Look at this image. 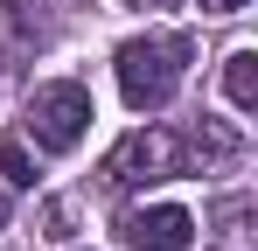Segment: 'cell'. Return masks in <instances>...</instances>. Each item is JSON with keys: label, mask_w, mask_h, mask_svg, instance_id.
Returning <instances> with one entry per match:
<instances>
[{"label": "cell", "mask_w": 258, "mask_h": 251, "mask_svg": "<svg viewBox=\"0 0 258 251\" xmlns=\"http://www.w3.org/2000/svg\"><path fill=\"white\" fill-rule=\"evenodd\" d=\"M105 189H140V181H168V174H181V140L174 133H161V126H140V133H126L112 154H105Z\"/></svg>", "instance_id": "obj_2"}, {"label": "cell", "mask_w": 258, "mask_h": 251, "mask_svg": "<svg viewBox=\"0 0 258 251\" xmlns=\"http://www.w3.org/2000/svg\"><path fill=\"white\" fill-rule=\"evenodd\" d=\"M188 35H133L119 49V91L133 112H168V98L188 77Z\"/></svg>", "instance_id": "obj_1"}, {"label": "cell", "mask_w": 258, "mask_h": 251, "mask_svg": "<svg viewBox=\"0 0 258 251\" xmlns=\"http://www.w3.org/2000/svg\"><path fill=\"white\" fill-rule=\"evenodd\" d=\"M0 174H7L14 189H35V161H28L21 140H0Z\"/></svg>", "instance_id": "obj_8"}, {"label": "cell", "mask_w": 258, "mask_h": 251, "mask_svg": "<svg viewBox=\"0 0 258 251\" xmlns=\"http://www.w3.org/2000/svg\"><path fill=\"white\" fill-rule=\"evenodd\" d=\"M223 91H230V105H237V112H251V105H258V56H251V49H237V56H230Z\"/></svg>", "instance_id": "obj_6"}, {"label": "cell", "mask_w": 258, "mask_h": 251, "mask_svg": "<svg viewBox=\"0 0 258 251\" xmlns=\"http://www.w3.org/2000/svg\"><path fill=\"white\" fill-rule=\"evenodd\" d=\"M126 7H174V0H126Z\"/></svg>", "instance_id": "obj_10"}, {"label": "cell", "mask_w": 258, "mask_h": 251, "mask_svg": "<svg viewBox=\"0 0 258 251\" xmlns=\"http://www.w3.org/2000/svg\"><path fill=\"white\" fill-rule=\"evenodd\" d=\"M28 133H35V147L42 154H70L77 140L91 133V91L84 84H42L35 98H28Z\"/></svg>", "instance_id": "obj_3"}, {"label": "cell", "mask_w": 258, "mask_h": 251, "mask_svg": "<svg viewBox=\"0 0 258 251\" xmlns=\"http://www.w3.org/2000/svg\"><path fill=\"white\" fill-rule=\"evenodd\" d=\"M42 7H49V0H7V21H14V35H21V42H42V28H49Z\"/></svg>", "instance_id": "obj_7"}, {"label": "cell", "mask_w": 258, "mask_h": 251, "mask_svg": "<svg viewBox=\"0 0 258 251\" xmlns=\"http://www.w3.org/2000/svg\"><path fill=\"white\" fill-rule=\"evenodd\" d=\"M237 154H244L237 133L216 126V119H196V126H188V140H181V167H230Z\"/></svg>", "instance_id": "obj_5"}, {"label": "cell", "mask_w": 258, "mask_h": 251, "mask_svg": "<svg viewBox=\"0 0 258 251\" xmlns=\"http://www.w3.org/2000/svg\"><path fill=\"white\" fill-rule=\"evenodd\" d=\"M188 237H196V216L174 209V203L126 209L119 216V244H133V251H188Z\"/></svg>", "instance_id": "obj_4"}, {"label": "cell", "mask_w": 258, "mask_h": 251, "mask_svg": "<svg viewBox=\"0 0 258 251\" xmlns=\"http://www.w3.org/2000/svg\"><path fill=\"white\" fill-rule=\"evenodd\" d=\"M203 7H210V14H237L244 0H203Z\"/></svg>", "instance_id": "obj_9"}, {"label": "cell", "mask_w": 258, "mask_h": 251, "mask_svg": "<svg viewBox=\"0 0 258 251\" xmlns=\"http://www.w3.org/2000/svg\"><path fill=\"white\" fill-rule=\"evenodd\" d=\"M0 223H7V196H0Z\"/></svg>", "instance_id": "obj_11"}]
</instances>
